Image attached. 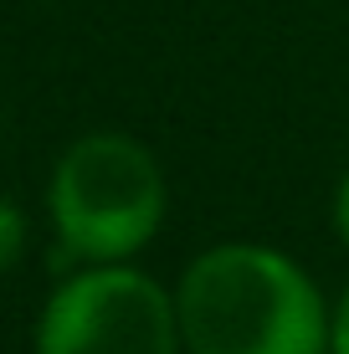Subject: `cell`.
Instances as JSON below:
<instances>
[{"label":"cell","mask_w":349,"mask_h":354,"mask_svg":"<svg viewBox=\"0 0 349 354\" xmlns=\"http://www.w3.org/2000/svg\"><path fill=\"white\" fill-rule=\"evenodd\" d=\"M185 354H329V308L293 257L221 241L175 288Z\"/></svg>","instance_id":"1"},{"label":"cell","mask_w":349,"mask_h":354,"mask_svg":"<svg viewBox=\"0 0 349 354\" xmlns=\"http://www.w3.org/2000/svg\"><path fill=\"white\" fill-rule=\"evenodd\" d=\"M46 211L62 262L113 267L154 241L164 221V175L129 133H82L52 169Z\"/></svg>","instance_id":"2"},{"label":"cell","mask_w":349,"mask_h":354,"mask_svg":"<svg viewBox=\"0 0 349 354\" xmlns=\"http://www.w3.org/2000/svg\"><path fill=\"white\" fill-rule=\"evenodd\" d=\"M175 292L129 262L77 267L36 319V354H180Z\"/></svg>","instance_id":"3"},{"label":"cell","mask_w":349,"mask_h":354,"mask_svg":"<svg viewBox=\"0 0 349 354\" xmlns=\"http://www.w3.org/2000/svg\"><path fill=\"white\" fill-rule=\"evenodd\" d=\"M21 252H26V216L0 195V272H10L21 262Z\"/></svg>","instance_id":"4"},{"label":"cell","mask_w":349,"mask_h":354,"mask_svg":"<svg viewBox=\"0 0 349 354\" xmlns=\"http://www.w3.org/2000/svg\"><path fill=\"white\" fill-rule=\"evenodd\" d=\"M329 354H349V288L329 308Z\"/></svg>","instance_id":"5"},{"label":"cell","mask_w":349,"mask_h":354,"mask_svg":"<svg viewBox=\"0 0 349 354\" xmlns=\"http://www.w3.org/2000/svg\"><path fill=\"white\" fill-rule=\"evenodd\" d=\"M334 231H339V241L349 247V169H344L339 190H334Z\"/></svg>","instance_id":"6"}]
</instances>
